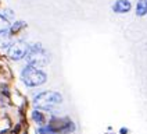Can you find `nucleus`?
I'll use <instances>...</instances> for the list:
<instances>
[{"label": "nucleus", "instance_id": "nucleus-1", "mask_svg": "<svg viewBox=\"0 0 147 134\" xmlns=\"http://www.w3.org/2000/svg\"><path fill=\"white\" fill-rule=\"evenodd\" d=\"M21 78H22L25 85H28V87H39V85L46 83L47 74L40 67L26 64L22 70V73H21Z\"/></svg>", "mask_w": 147, "mask_h": 134}, {"label": "nucleus", "instance_id": "nucleus-2", "mask_svg": "<svg viewBox=\"0 0 147 134\" xmlns=\"http://www.w3.org/2000/svg\"><path fill=\"white\" fill-rule=\"evenodd\" d=\"M25 60L28 64H32L36 67H43L46 64H49L50 57L49 53L45 50V48L40 43H32L29 45V49L25 55Z\"/></svg>", "mask_w": 147, "mask_h": 134}, {"label": "nucleus", "instance_id": "nucleus-3", "mask_svg": "<svg viewBox=\"0 0 147 134\" xmlns=\"http://www.w3.org/2000/svg\"><path fill=\"white\" fill-rule=\"evenodd\" d=\"M61 102H63V96L56 91H43L35 96V105L43 110H50L51 106Z\"/></svg>", "mask_w": 147, "mask_h": 134}, {"label": "nucleus", "instance_id": "nucleus-4", "mask_svg": "<svg viewBox=\"0 0 147 134\" xmlns=\"http://www.w3.org/2000/svg\"><path fill=\"white\" fill-rule=\"evenodd\" d=\"M29 49V45L24 41H17V42H13L10 46H8V50H7V55L8 57L11 60H21V59H25V55L26 52Z\"/></svg>", "mask_w": 147, "mask_h": 134}, {"label": "nucleus", "instance_id": "nucleus-5", "mask_svg": "<svg viewBox=\"0 0 147 134\" xmlns=\"http://www.w3.org/2000/svg\"><path fill=\"white\" fill-rule=\"evenodd\" d=\"M111 8L115 14H128L132 10V3L131 0H115Z\"/></svg>", "mask_w": 147, "mask_h": 134}, {"label": "nucleus", "instance_id": "nucleus-6", "mask_svg": "<svg viewBox=\"0 0 147 134\" xmlns=\"http://www.w3.org/2000/svg\"><path fill=\"white\" fill-rule=\"evenodd\" d=\"M25 28H26V23H25V21H16V23H13V24H11V27H10L8 35H10V36L18 35V34L22 32Z\"/></svg>", "mask_w": 147, "mask_h": 134}, {"label": "nucleus", "instance_id": "nucleus-7", "mask_svg": "<svg viewBox=\"0 0 147 134\" xmlns=\"http://www.w3.org/2000/svg\"><path fill=\"white\" fill-rule=\"evenodd\" d=\"M135 14L138 17L147 16V0H138L135 4Z\"/></svg>", "mask_w": 147, "mask_h": 134}, {"label": "nucleus", "instance_id": "nucleus-8", "mask_svg": "<svg viewBox=\"0 0 147 134\" xmlns=\"http://www.w3.org/2000/svg\"><path fill=\"white\" fill-rule=\"evenodd\" d=\"M10 27H11V23H10V20H8V18L4 16V14H0V36L8 35Z\"/></svg>", "mask_w": 147, "mask_h": 134}, {"label": "nucleus", "instance_id": "nucleus-9", "mask_svg": "<svg viewBox=\"0 0 147 134\" xmlns=\"http://www.w3.org/2000/svg\"><path fill=\"white\" fill-rule=\"evenodd\" d=\"M32 119H33V122L36 124H39L40 127L42 126H46V119H45V115L42 112H38V110L32 112Z\"/></svg>", "mask_w": 147, "mask_h": 134}]
</instances>
